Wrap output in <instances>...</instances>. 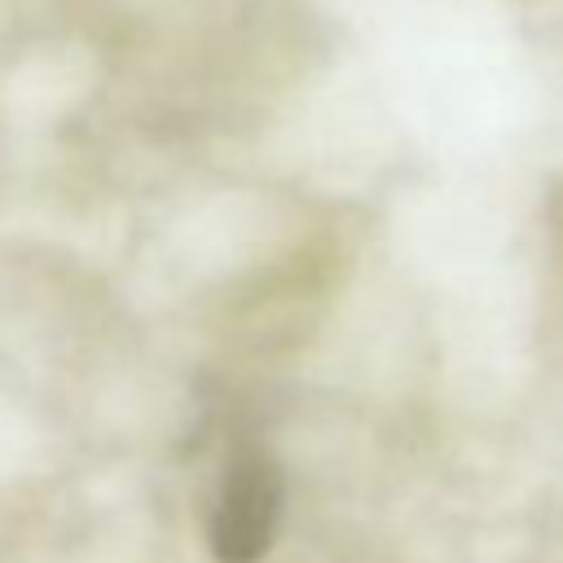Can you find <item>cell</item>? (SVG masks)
<instances>
[{
	"label": "cell",
	"instance_id": "1",
	"mask_svg": "<svg viewBox=\"0 0 563 563\" xmlns=\"http://www.w3.org/2000/svg\"><path fill=\"white\" fill-rule=\"evenodd\" d=\"M282 519V471L264 449H238L211 506V550L220 563H255L268 554Z\"/></svg>",
	"mask_w": 563,
	"mask_h": 563
}]
</instances>
